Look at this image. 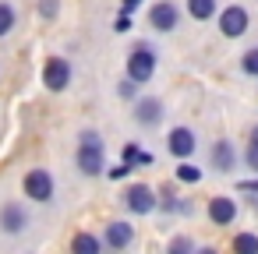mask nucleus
I'll return each instance as SVG.
<instances>
[{
    "mask_svg": "<svg viewBox=\"0 0 258 254\" xmlns=\"http://www.w3.org/2000/svg\"><path fill=\"white\" fill-rule=\"evenodd\" d=\"M78 170L85 177L103 173V141L96 131H82V138H78Z\"/></svg>",
    "mask_w": 258,
    "mask_h": 254,
    "instance_id": "f257e3e1",
    "label": "nucleus"
},
{
    "mask_svg": "<svg viewBox=\"0 0 258 254\" xmlns=\"http://www.w3.org/2000/svg\"><path fill=\"white\" fill-rule=\"evenodd\" d=\"M152 71H156V53H152L149 46H138V50L127 57V78H131L135 85H142V81L152 78Z\"/></svg>",
    "mask_w": 258,
    "mask_h": 254,
    "instance_id": "f03ea898",
    "label": "nucleus"
},
{
    "mask_svg": "<svg viewBox=\"0 0 258 254\" xmlns=\"http://www.w3.org/2000/svg\"><path fill=\"white\" fill-rule=\"evenodd\" d=\"M43 85H46L50 92H64V89L71 85V64H68L64 57H50L46 67H43Z\"/></svg>",
    "mask_w": 258,
    "mask_h": 254,
    "instance_id": "7ed1b4c3",
    "label": "nucleus"
},
{
    "mask_svg": "<svg viewBox=\"0 0 258 254\" xmlns=\"http://www.w3.org/2000/svg\"><path fill=\"white\" fill-rule=\"evenodd\" d=\"M247 11L240 8V4H233V8H226L223 15H219V32L226 36V39H237V36H244L247 32Z\"/></svg>",
    "mask_w": 258,
    "mask_h": 254,
    "instance_id": "20e7f679",
    "label": "nucleus"
},
{
    "mask_svg": "<svg viewBox=\"0 0 258 254\" xmlns=\"http://www.w3.org/2000/svg\"><path fill=\"white\" fill-rule=\"evenodd\" d=\"M25 194H29L32 201H50V198H53V177H50V170H29V177H25Z\"/></svg>",
    "mask_w": 258,
    "mask_h": 254,
    "instance_id": "39448f33",
    "label": "nucleus"
},
{
    "mask_svg": "<svg viewBox=\"0 0 258 254\" xmlns=\"http://www.w3.org/2000/svg\"><path fill=\"white\" fill-rule=\"evenodd\" d=\"M124 205H127L135 215H149V212L156 208V194H152V187H145V184H135V187L124 194Z\"/></svg>",
    "mask_w": 258,
    "mask_h": 254,
    "instance_id": "423d86ee",
    "label": "nucleus"
},
{
    "mask_svg": "<svg viewBox=\"0 0 258 254\" xmlns=\"http://www.w3.org/2000/svg\"><path fill=\"white\" fill-rule=\"evenodd\" d=\"M135 120H138L142 127H156V124L163 120V103L152 99V96L138 99V103H135Z\"/></svg>",
    "mask_w": 258,
    "mask_h": 254,
    "instance_id": "0eeeda50",
    "label": "nucleus"
},
{
    "mask_svg": "<svg viewBox=\"0 0 258 254\" xmlns=\"http://www.w3.org/2000/svg\"><path fill=\"white\" fill-rule=\"evenodd\" d=\"M25 226H29V215H25V208L18 201L0 208V229H4V233H22Z\"/></svg>",
    "mask_w": 258,
    "mask_h": 254,
    "instance_id": "6e6552de",
    "label": "nucleus"
},
{
    "mask_svg": "<svg viewBox=\"0 0 258 254\" xmlns=\"http://www.w3.org/2000/svg\"><path fill=\"white\" fill-rule=\"evenodd\" d=\"M166 145H170V152H173V155L187 159V155L195 152V131H191V127H173V131H170V138H166Z\"/></svg>",
    "mask_w": 258,
    "mask_h": 254,
    "instance_id": "1a4fd4ad",
    "label": "nucleus"
},
{
    "mask_svg": "<svg viewBox=\"0 0 258 254\" xmlns=\"http://www.w3.org/2000/svg\"><path fill=\"white\" fill-rule=\"evenodd\" d=\"M149 18H152V29H159V32L177 29V8L170 4V0H159V4L149 11Z\"/></svg>",
    "mask_w": 258,
    "mask_h": 254,
    "instance_id": "9d476101",
    "label": "nucleus"
},
{
    "mask_svg": "<svg viewBox=\"0 0 258 254\" xmlns=\"http://www.w3.org/2000/svg\"><path fill=\"white\" fill-rule=\"evenodd\" d=\"M209 219H212L216 226H230V222L237 219L233 198H212V201H209Z\"/></svg>",
    "mask_w": 258,
    "mask_h": 254,
    "instance_id": "9b49d317",
    "label": "nucleus"
},
{
    "mask_svg": "<svg viewBox=\"0 0 258 254\" xmlns=\"http://www.w3.org/2000/svg\"><path fill=\"white\" fill-rule=\"evenodd\" d=\"M131 240H135V226H127V222H110L106 226V247L110 250H124Z\"/></svg>",
    "mask_w": 258,
    "mask_h": 254,
    "instance_id": "f8f14e48",
    "label": "nucleus"
},
{
    "mask_svg": "<svg viewBox=\"0 0 258 254\" xmlns=\"http://www.w3.org/2000/svg\"><path fill=\"white\" fill-rule=\"evenodd\" d=\"M233 159H237V155H233V145H230V141H216V145H212V166H216V170H223V173L233 170Z\"/></svg>",
    "mask_w": 258,
    "mask_h": 254,
    "instance_id": "ddd939ff",
    "label": "nucleus"
},
{
    "mask_svg": "<svg viewBox=\"0 0 258 254\" xmlns=\"http://www.w3.org/2000/svg\"><path fill=\"white\" fill-rule=\"evenodd\" d=\"M103 250V243L92 236V233H78L75 240H71V254H99Z\"/></svg>",
    "mask_w": 258,
    "mask_h": 254,
    "instance_id": "4468645a",
    "label": "nucleus"
},
{
    "mask_svg": "<svg viewBox=\"0 0 258 254\" xmlns=\"http://www.w3.org/2000/svg\"><path fill=\"white\" fill-rule=\"evenodd\" d=\"M187 15L195 22H209L216 15V0H187Z\"/></svg>",
    "mask_w": 258,
    "mask_h": 254,
    "instance_id": "2eb2a0df",
    "label": "nucleus"
},
{
    "mask_svg": "<svg viewBox=\"0 0 258 254\" xmlns=\"http://www.w3.org/2000/svg\"><path fill=\"white\" fill-rule=\"evenodd\" d=\"M233 254H258V236L254 233H237L233 236Z\"/></svg>",
    "mask_w": 258,
    "mask_h": 254,
    "instance_id": "dca6fc26",
    "label": "nucleus"
},
{
    "mask_svg": "<svg viewBox=\"0 0 258 254\" xmlns=\"http://www.w3.org/2000/svg\"><path fill=\"white\" fill-rule=\"evenodd\" d=\"M166 254H198V250H195L191 236H173L170 247H166Z\"/></svg>",
    "mask_w": 258,
    "mask_h": 254,
    "instance_id": "f3484780",
    "label": "nucleus"
},
{
    "mask_svg": "<svg viewBox=\"0 0 258 254\" xmlns=\"http://www.w3.org/2000/svg\"><path fill=\"white\" fill-rule=\"evenodd\" d=\"M177 180H184V184H198V180H202V170L191 166V162H180V166H177Z\"/></svg>",
    "mask_w": 258,
    "mask_h": 254,
    "instance_id": "a211bd4d",
    "label": "nucleus"
},
{
    "mask_svg": "<svg viewBox=\"0 0 258 254\" xmlns=\"http://www.w3.org/2000/svg\"><path fill=\"white\" fill-rule=\"evenodd\" d=\"M15 29V8L11 4H0V36H8Z\"/></svg>",
    "mask_w": 258,
    "mask_h": 254,
    "instance_id": "6ab92c4d",
    "label": "nucleus"
},
{
    "mask_svg": "<svg viewBox=\"0 0 258 254\" xmlns=\"http://www.w3.org/2000/svg\"><path fill=\"white\" fill-rule=\"evenodd\" d=\"M240 67H244V74L258 78V46H254V50H247V53L240 57Z\"/></svg>",
    "mask_w": 258,
    "mask_h": 254,
    "instance_id": "aec40b11",
    "label": "nucleus"
},
{
    "mask_svg": "<svg viewBox=\"0 0 258 254\" xmlns=\"http://www.w3.org/2000/svg\"><path fill=\"white\" fill-rule=\"evenodd\" d=\"M124 162H127V166H131V162H152V155L142 152V148H135V145H127V148H124Z\"/></svg>",
    "mask_w": 258,
    "mask_h": 254,
    "instance_id": "412c9836",
    "label": "nucleus"
},
{
    "mask_svg": "<svg viewBox=\"0 0 258 254\" xmlns=\"http://www.w3.org/2000/svg\"><path fill=\"white\" fill-rule=\"evenodd\" d=\"M57 11H60L57 0H39V15H43V18H53Z\"/></svg>",
    "mask_w": 258,
    "mask_h": 254,
    "instance_id": "4be33fe9",
    "label": "nucleus"
},
{
    "mask_svg": "<svg viewBox=\"0 0 258 254\" xmlns=\"http://www.w3.org/2000/svg\"><path fill=\"white\" fill-rule=\"evenodd\" d=\"M244 159H247V166L258 173V145H251V141H247V152H244Z\"/></svg>",
    "mask_w": 258,
    "mask_h": 254,
    "instance_id": "5701e85b",
    "label": "nucleus"
},
{
    "mask_svg": "<svg viewBox=\"0 0 258 254\" xmlns=\"http://www.w3.org/2000/svg\"><path fill=\"white\" fill-rule=\"evenodd\" d=\"M127 173H131V166H127V162H120V166H113V170H110V177H113V180H124Z\"/></svg>",
    "mask_w": 258,
    "mask_h": 254,
    "instance_id": "b1692460",
    "label": "nucleus"
},
{
    "mask_svg": "<svg viewBox=\"0 0 258 254\" xmlns=\"http://www.w3.org/2000/svg\"><path fill=\"white\" fill-rule=\"evenodd\" d=\"M237 187H240V191H247V194H258V180H240Z\"/></svg>",
    "mask_w": 258,
    "mask_h": 254,
    "instance_id": "393cba45",
    "label": "nucleus"
},
{
    "mask_svg": "<svg viewBox=\"0 0 258 254\" xmlns=\"http://www.w3.org/2000/svg\"><path fill=\"white\" fill-rule=\"evenodd\" d=\"M113 29H117V32H127V29H131V18H127V15H120V18H117V25H113Z\"/></svg>",
    "mask_w": 258,
    "mask_h": 254,
    "instance_id": "a878e982",
    "label": "nucleus"
},
{
    "mask_svg": "<svg viewBox=\"0 0 258 254\" xmlns=\"http://www.w3.org/2000/svg\"><path fill=\"white\" fill-rule=\"evenodd\" d=\"M120 96H124V99H131V96H135V81H131V78L120 85Z\"/></svg>",
    "mask_w": 258,
    "mask_h": 254,
    "instance_id": "bb28decb",
    "label": "nucleus"
},
{
    "mask_svg": "<svg viewBox=\"0 0 258 254\" xmlns=\"http://www.w3.org/2000/svg\"><path fill=\"white\" fill-rule=\"evenodd\" d=\"M138 4H142V0H120V11H124V15H131Z\"/></svg>",
    "mask_w": 258,
    "mask_h": 254,
    "instance_id": "cd10ccee",
    "label": "nucleus"
},
{
    "mask_svg": "<svg viewBox=\"0 0 258 254\" xmlns=\"http://www.w3.org/2000/svg\"><path fill=\"white\" fill-rule=\"evenodd\" d=\"M251 145H258V127H254V131H251Z\"/></svg>",
    "mask_w": 258,
    "mask_h": 254,
    "instance_id": "c85d7f7f",
    "label": "nucleus"
},
{
    "mask_svg": "<svg viewBox=\"0 0 258 254\" xmlns=\"http://www.w3.org/2000/svg\"><path fill=\"white\" fill-rule=\"evenodd\" d=\"M198 254H216V250H212V247H202V250H198Z\"/></svg>",
    "mask_w": 258,
    "mask_h": 254,
    "instance_id": "c756f323",
    "label": "nucleus"
}]
</instances>
